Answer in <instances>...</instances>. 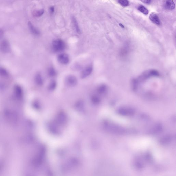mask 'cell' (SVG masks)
Wrapping results in <instances>:
<instances>
[{
	"label": "cell",
	"mask_w": 176,
	"mask_h": 176,
	"mask_svg": "<svg viewBox=\"0 0 176 176\" xmlns=\"http://www.w3.org/2000/svg\"><path fill=\"white\" fill-rule=\"evenodd\" d=\"M10 50V45L8 42L6 40L2 41L0 43V50L4 53H7Z\"/></svg>",
	"instance_id": "52a82bcc"
},
{
	"label": "cell",
	"mask_w": 176,
	"mask_h": 176,
	"mask_svg": "<svg viewBox=\"0 0 176 176\" xmlns=\"http://www.w3.org/2000/svg\"><path fill=\"white\" fill-rule=\"evenodd\" d=\"M103 127L106 131L113 134H123L126 132V129L124 127L116 123L108 121L104 122Z\"/></svg>",
	"instance_id": "6da1fadb"
},
{
	"label": "cell",
	"mask_w": 176,
	"mask_h": 176,
	"mask_svg": "<svg viewBox=\"0 0 176 176\" xmlns=\"http://www.w3.org/2000/svg\"><path fill=\"white\" fill-rule=\"evenodd\" d=\"M28 26L30 32L32 34L35 35H39L40 34L39 30L35 28L31 22H29L28 23Z\"/></svg>",
	"instance_id": "7c38bea8"
},
{
	"label": "cell",
	"mask_w": 176,
	"mask_h": 176,
	"mask_svg": "<svg viewBox=\"0 0 176 176\" xmlns=\"http://www.w3.org/2000/svg\"><path fill=\"white\" fill-rule=\"evenodd\" d=\"M52 50L54 52H60L65 49L66 45L62 40L58 39L52 41Z\"/></svg>",
	"instance_id": "3957f363"
},
{
	"label": "cell",
	"mask_w": 176,
	"mask_h": 176,
	"mask_svg": "<svg viewBox=\"0 0 176 176\" xmlns=\"http://www.w3.org/2000/svg\"><path fill=\"white\" fill-rule=\"evenodd\" d=\"M66 82L67 84L69 86H75L77 84V78L74 75H70L67 76L66 79Z\"/></svg>",
	"instance_id": "ba28073f"
},
{
	"label": "cell",
	"mask_w": 176,
	"mask_h": 176,
	"mask_svg": "<svg viewBox=\"0 0 176 176\" xmlns=\"http://www.w3.org/2000/svg\"><path fill=\"white\" fill-rule=\"evenodd\" d=\"M149 18L152 23L156 24V25H158V26H160L161 25V22L160 21V18L159 16L156 13L152 12L151 13L150 15H149Z\"/></svg>",
	"instance_id": "8fae6325"
},
{
	"label": "cell",
	"mask_w": 176,
	"mask_h": 176,
	"mask_svg": "<svg viewBox=\"0 0 176 176\" xmlns=\"http://www.w3.org/2000/svg\"><path fill=\"white\" fill-rule=\"evenodd\" d=\"M160 74L159 72L156 70H148L141 74L137 79H135L133 81L134 84L137 85V83L140 82H143L148 79L150 77L154 76H159Z\"/></svg>",
	"instance_id": "7a4b0ae2"
},
{
	"label": "cell",
	"mask_w": 176,
	"mask_h": 176,
	"mask_svg": "<svg viewBox=\"0 0 176 176\" xmlns=\"http://www.w3.org/2000/svg\"><path fill=\"white\" fill-rule=\"evenodd\" d=\"M107 88L105 85H101L98 88L97 92L99 94L103 95L107 92Z\"/></svg>",
	"instance_id": "2e32d148"
},
{
	"label": "cell",
	"mask_w": 176,
	"mask_h": 176,
	"mask_svg": "<svg viewBox=\"0 0 176 176\" xmlns=\"http://www.w3.org/2000/svg\"><path fill=\"white\" fill-rule=\"evenodd\" d=\"M48 129L52 134H59L60 130L58 124L55 122H51L48 125Z\"/></svg>",
	"instance_id": "8992f818"
},
{
	"label": "cell",
	"mask_w": 176,
	"mask_h": 176,
	"mask_svg": "<svg viewBox=\"0 0 176 176\" xmlns=\"http://www.w3.org/2000/svg\"><path fill=\"white\" fill-rule=\"evenodd\" d=\"M67 116L63 112H60L56 116L55 122L58 125H64L67 123Z\"/></svg>",
	"instance_id": "5b68a950"
},
{
	"label": "cell",
	"mask_w": 176,
	"mask_h": 176,
	"mask_svg": "<svg viewBox=\"0 0 176 176\" xmlns=\"http://www.w3.org/2000/svg\"><path fill=\"white\" fill-rule=\"evenodd\" d=\"M117 112L118 114L121 116L130 117L134 115L135 111L130 107L122 106L118 108Z\"/></svg>",
	"instance_id": "277c9868"
},
{
	"label": "cell",
	"mask_w": 176,
	"mask_h": 176,
	"mask_svg": "<svg viewBox=\"0 0 176 176\" xmlns=\"http://www.w3.org/2000/svg\"><path fill=\"white\" fill-rule=\"evenodd\" d=\"M93 70L92 65H90L86 67L82 72L81 77L82 78H85L92 73Z\"/></svg>",
	"instance_id": "30bf717a"
},
{
	"label": "cell",
	"mask_w": 176,
	"mask_h": 176,
	"mask_svg": "<svg viewBox=\"0 0 176 176\" xmlns=\"http://www.w3.org/2000/svg\"><path fill=\"white\" fill-rule=\"evenodd\" d=\"M58 60L60 63L65 65L69 63L70 59L68 54L62 53L58 55Z\"/></svg>",
	"instance_id": "9c48e42d"
},
{
	"label": "cell",
	"mask_w": 176,
	"mask_h": 176,
	"mask_svg": "<svg viewBox=\"0 0 176 176\" xmlns=\"http://www.w3.org/2000/svg\"><path fill=\"white\" fill-rule=\"evenodd\" d=\"M49 11H50V13L51 14H52L54 13V8L53 6H52L50 7L49 8Z\"/></svg>",
	"instance_id": "d4e9b609"
},
{
	"label": "cell",
	"mask_w": 176,
	"mask_h": 176,
	"mask_svg": "<svg viewBox=\"0 0 176 176\" xmlns=\"http://www.w3.org/2000/svg\"><path fill=\"white\" fill-rule=\"evenodd\" d=\"M119 26H120V27H121V28H124V25H122V24H119Z\"/></svg>",
	"instance_id": "4316f807"
},
{
	"label": "cell",
	"mask_w": 176,
	"mask_h": 176,
	"mask_svg": "<svg viewBox=\"0 0 176 176\" xmlns=\"http://www.w3.org/2000/svg\"><path fill=\"white\" fill-rule=\"evenodd\" d=\"M8 73L7 70L4 68L0 67V75L2 76H7Z\"/></svg>",
	"instance_id": "7402d4cb"
},
{
	"label": "cell",
	"mask_w": 176,
	"mask_h": 176,
	"mask_svg": "<svg viewBox=\"0 0 176 176\" xmlns=\"http://www.w3.org/2000/svg\"><path fill=\"white\" fill-rule=\"evenodd\" d=\"M100 99L98 96L96 95L92 96L91 98V101L92 103L94 104H98L100 102Z\"/></svg>",
	"instance_id": "d6986e66"
},
{
	"label": "cell",
	"mask_w": 176,
	"mask_h": 176,
	"mask_svg": "<svg viewBox=\"0 0 176 176\" xmlns=\"http://www.w3.org/2000/svg\"><path fill=\"white\" fill-rule=\"evenodd\" d=\"M83 102H82V101H79V102H77V104H76V108L78 110L81 109H82L83 108Z\"/></svg>",
	"instance_id": "cb8c5ba5"
},
{
	"label": "cell",
	"mask_w": 176,
	"mask_h": 176,
	"mask_svg": "<svg viewBox=\"0 0 176 176\" xmlns=\"http://www.w3.org/2000/svg\"><path fill=\"white\" fill-rule=\"evenodd\" d=\"M118 2L120 5L123 7H127L129 4V2L127 0H119L118 1Z\"/></svg>",
	"instance_id": "44dd1931"
},
{
	"label": "cell",
	"mask_w": 176,
	"mask_h": 176,
	"mask_svg": "<svg viewBox=\"0 0 176 176\" xmlns=\"http://www.w3.org/2000/svg\"><path fill=\"white\" fill-rule=\"evenodd\" d=\"M138 10L141 12V13L143 14H145V15H147L149 13V11L148 10L147 8L143 6V5H141L138 6Z\"/></svg>",
	"instance_id": "ac0fdd59"
},
{
	"label": "cell",
	"mask_w": 176,
	"mask_h": 176,
	"mask_svg": "<svg viewBox=\"0 0 176 176\" xmlns=\"http://www.w3.org/2000/svg\"><path fill=\"white\" fill-rule=\"evenodd\" d=\"M164 6L166 9L169 10H172L175 7V4L173 1H166L164 3Z\"/></svg>",
	"instance_id": "4fadbf2b"
},
{
	"label": "cell",
	"mask_w": 176,
	"mask_h": 176,
	"mask_svg": "<svg viewBox=\"0 0 176 176\" xmlns=\"http://www.w3.org/2000/svg\"><path fill=\"white\" fill-rule=\"evenodd\" d=\"M141 2H143V3H145V4H151L152 3V2H153V1H141Z\"/></svg>",
	"instance_id": "484cf974"
},
{
	"label": "cell",
	"mask_w": 176,
	"mask_h": 176,
	"mask_svg": "<svg viewBox=\"0 0 176 176\" xmlns=\"http://www.w3.org/2000/svg\"><path fill=\"white\" fill-rule=\"evenodd\" d=\"M72 21L76 32L78 33V34H80L81 32L80 27H79V25H78V22H77V20L76 19V18L74 16L72 17Z\"/></svg>",
	"instance_id": "5bb4252c"
},
{
	"label": "cell",
	"mask_w": 176,
	"mask_h": 176,
	"mask_svg": "<svg viewBox=\"0 0 176 176\" xmlns=\"http://www.w3.org/2000/svg\"><path fill=\"white\" fill-rule=\"evenodd\" d=\"M48 75L50 77H54L56 75V71L54 68L52 67H50L48 71Z\"/></svg>",
	"instance_id": "ffe728a7"
},
{
	"label": "cell",
	"mask_w": 176,
	"mask_h": 176,
	"mask_svg": "<svg viewBox=\"0 0 176 176\" xmlns=\"http://www.w3.org/2000/svg\"><path fill=\"white\" fill-rule=\"evenodd\" d=\"M35 81L38 85L41 86L43 84V80L42 76L40 73H38L35 76Z\"/></svg>",
	"instance_id": "9a60e30c"
},
{
	"label": "cell",
	"mask_w": 176,
	"mask_h": 176,
	"mask_svg": "<svg viewBox=\"0 0 176 176\" xmlns=\"http://www.w3.org/2000/svg\"><path fill=\"white\" fill-rule=\"evenodd\" d=\"M56 82L55 81H52L50 83L49 86V89L51 91H52L54 90L56 87Z\"/></svg>",
	"instance_id": "603a6c76"
},
{
	"label": "cell",
	"mask_w": 176,
	"mask_h": 176,
	"mask_svg": "<svg viewBox=\"0 0 176 176\" xmlns=\"http://www.w3.org/2000/svg\"><path fill=\"white\" fill-rule=\"evenodd\" d=\"M45 12V10L43 9H40V10H34L32 12V15L34 17H38L41 16Z\"/></svg>",
	"instance_id": "e0dca14e"
}]
</instances>
